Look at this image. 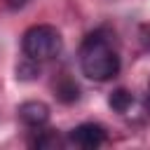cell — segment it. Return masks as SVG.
<instances>
[{
	"label": "cell",
	"mask_w": 150,
	"mask_h": 150,
	"mask_svg": "<svg viewBox=\"0 0 150 150\" xmlns=\"http://www.w3.org/2000/svg\"><path fill=\"white\" fill-rule=\"evenodd\" d=\"M21 49H23V56H28V59H33L38 63H45V61H52V59H56L61 54L63 38L54 26L38 23V26H30L23 33Z\"/></svg>",
	"instance_id": "obj_2"
},
{
	"label": "cell",
	"mask_w": 150,
	"mask_h": 150,
	"mask_svg": "<svg viewBox=\"0 0 150 150\" xmlns=\"http://www.w3.org/2000/svg\"><path fill=\"white\" fill-rule=\"evenodd\" d=\"M30 0H5V5L9 7V9H21V7H26Z\"/></svg>",
	"instance_id": "obj_9"
},
{
	"label": "cell",
	"mask_w": 150,
	"mask_h": 150,
	"mask_svg": "<svg viewBox=\"0 0 150 150\" xmlns=\"http://www.w3.org/2000/svg\"><path fill=\"white\" fill-rule=\"evenodd\" d=\"M16 77H19V80H35V77H40V63L26 56V59L16 66Z\"/></svg>",
	"instance_id": "obj_7"
},
{
	"label": "cell",
	"mask_w": 150,
	"mask_h": 150,
	"mask_svg": "<svg viewBox=\"0 0 150 150\" xmlns=\"http://www.w3.org/2000/svg\"><path fill=\"white\" fill-rule=\"evenodd\" d=\"M80 68H82V75L94 82H108L120 73V54L112 47L110 35L103 28L89 33L82 40Z\"/></svg>",
	"instance_id": "obj_1"
},
{
	"label": "cell",
	"mask_w": 150,
	"mask_h": 150,
	"mask_svg": "<svg viewBox=\"0 0 150 150\" xmlns=\"http://www.w3.org/2000/svg\"><path fill=\"white\" fill-rule=\"evenodd\" d=\"M68 143L80 150H96L105 143V129L96 122H82L68 134Z\"/></svg>",
	"instance_id": "obj_3"
},
{
	"label": "cell",
	"mask_w": 150,
	"mask_h": 150,
	"mask_svg": "<svg viewBox=\"0 0 150 150\" xmlns=\"http://www.w3.org/2000/svg\"><path fill=\"white\" fill-rule=\"evenodd\" d=\"M54 96H56L61 103L70 105V103H75V101L80 98V87H77V82H75L70 75H61V77L54 82Z\"/></svg>",
	"instance_id": "obj_5"
},
{
	"label": "cell",
	"mask_w": 150,
	"mask_h": 150,
	"mask_svg": "<svg viewBox=\"0 0 150 150\" xmlns=\"http://www.w3.org/2000/svg\"><path fill=\"white\" fill-rule=\"evenodd\" d=\"M59 143H61V138H59L56 129L38 131V136L33 138V145H35V148H54V145H59Z\"/></svg>",
	"instance_id": "obj_8"
},
{
	"label": "cell",
	"mask_w": 150,
	"mask_h": 150,
	"mask_svg": "<svg viewBox=\"0 0 150 150\" xmlns=\"http://www.w3.org/2000/svg\"><path fill=\"white\" fill-rule=\"evenodd\" d=\"M108 105H110L115 112H120V115H127V112L131 110V105H134V94H131L129 89L120 87V89L110 91V96H108Z\"/></svg>",
	"instance_id": "obj_6"
},
{
	"label": "cell",
	"mask_w": 150,
	"mask_h": 150,
	"mask_svg": "<svg viewBox=\"0 0 150 150\" xmlns=\"http://www.w3.org/2000/svg\"><path fill=\"white\" fill-rule=\"evenodd\" d=\"M16 112H19V120L30 129H42L49 122V105L42 101H23Z\"/></svg>",
	"instance_id": "obj_4"
}]
</instances>
